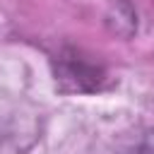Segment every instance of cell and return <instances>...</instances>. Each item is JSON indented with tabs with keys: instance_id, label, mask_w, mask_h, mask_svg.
I'll use <instances>...</instances> for the list:
<instances>
[{
	"instance_id": "6da1fadb",
	"label": "cell",
	"mask_w": 154,
	"mask_h": 154,
	"mask_svg": "<svg viewBox=\"0 0 154 154\" xmlns=\"http://www.w3.org/2000/svg\"><path fill=\"white\" fill-rule=\"evenodd\" d=\"M125 154H154V132H149L137 147H132V149L125 152Z\"/></svg>"
}]
</instances>
